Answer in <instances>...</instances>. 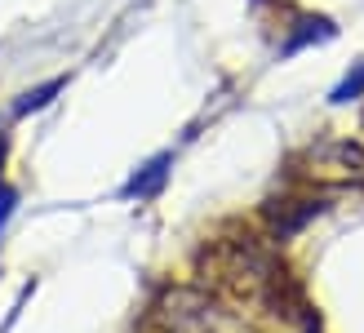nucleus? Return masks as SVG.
Masks as SVG:
<instances>
[{
  "mask_svg": "<svg viewBox=\"0 0 364 333\" xmlns=\"http://www.w3.org/2000/svg\"><path fill=\"white\" fill-rule=\"evenodd\" d=\"M169 169H173V152H156L151 160H142L138 169L129 174V182L120 187L124 200H156L169 182Z\"/></svg>",
  "mask_w": 364,
  "mask_h": 333,
  "instance_id": "f257e3e1",
  "label": "nucleus"
},
{
  "mask_svg": "<svg viewBox=\"0 0 364 333\" xmlns=\"http://www.w3.org/2000/svg\"><path fill=\"white\" fill-rule=\"evenodd\" d=\"M338 27H333V18H324V14H302L298 23H294V36L280 45V58H289V53H298L306 45H324V41H333Z\"/></svg>",
  "mask_w": 364,
  "mask_h": 333,
  "instance_id": "f03ea898",
  "label": "nucleus"
},
{
  "mask_svg": "<svg viewBox=\"0 0 364 333\" xmlns=\"http://www.w3.org/2000/svg\"><path fill=\"white\" fill-rule=\"evenodd\" d=\"M67 89V76H53V80H45V85H36V89H27V94H18V102H14V116H31V111H41V107H49L53 98H58Z\"/></svg>",
  "mask_w": 364,
  "mask_h": 333,
  "instance_id": "7ed1b4c3",
  "label": "nucleus"
},
{
  "mask_svg": "<svg viewBox=\"0 0 364 333\" xmlns=\"http://www.w3.org/2000/svg\"><path fill=\"white\" fill-rule=\"evenodd\" d=\"M360 98H364V63H351V71L333 85L329 102L333 107H347V102H360Z\"/></svg>",
  "mask_w": 364,
  "mask_h": 333,
  "instance_id": "20e7f679",
  "label": "nucleus"
},
{
  "mask_svg": "<svg viewBox=\"0 0 364 333\" xmlns=\"http://www.w3.org/2000/svg\"><path fill=\"white\" fill-rule=\"evenodd\" d=\"M14 209H18V191L9 187V182H0V231H5V222H9Z\"/></svg>",
  "mask_w": 364,
  "mask_h": 333,
  "instance_id": "39448f33",
  "label": "nucleus"
},
{
  "mask_svg": "<svg viewBox=\"0 0 364 333\" xmlns=\"http://www.w3.org/2000/svg\"><path fill=\"white\" fill-rule=\"evenodd\" d=\"M5 156H9V134L0 129V169H5Z\"/></svg>",
  "mask_w": 364,
  "mask_h": 333,
  "instance_id": "423d86ee",
  "label": "nucleus"
}]
</instances>
